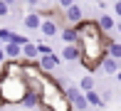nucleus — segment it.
I'll use <instances>...</instances> for the list:
<instances>
[{
  "instance_id": "f257e3e1",
  "label": "nucleus",
  "mask_w": 121,
  "mask_h": 111,
  "mask_svg": "<svg viewBox=\"0 0 121 111\" xmlns=\"http://www.w3.org/2000/svg\"><path fill=\"white\" fill-rule=\"evenodd\" d=\"M77 44H79V67L84 72H96L99 64H101V59L106 57V47H104V32L101 27L96 25V20H82L77 22Z\"/></svg>"
},
{
  "instance_id": "f03ea898",
  "label": "nucleus",
  "mask_w": 121,
  "mask_h": 111,
  "mask_svg": "<svg viewBox=\"0 0 121 111\" xmlns=\"http://www.w3.org/2000/svg\"><path fill=\"white\" fill-rule=\"evenodd\" d=\"M27 86L22 77H5L0 74V106H20Z\"/></svg>"
},
{
  "instance_id": "7ed1b4c3",
  "label": "nucleus",
  "mask_w": 121,
  "mask_h": 111,
  "mask_svg": "<svg viewBox=\"0 0 121 111\" xmlns=\"http://www.w3.org/2000/svg\"><path fill=\"white\" fill-rule=\"evenodd\" d=\"M64 94H67L69 106H72L74 111H86V109H89L86 96H84V91H82L79 86H64Z\"/></svg>"
},
{
  "instance_id": "20e7f679",
  "label": "nucleus",
  "mask_w": 121,
  "mask_h": 111,
  "mask_svg": "<svg viewBox=\"0 0 121 111\" xmlns=\"http://www.w3.org/2000/svg\"><path fill=\"white\" fill-rule=\"evenodd\" d=\"M59 62H62V59H59V54H42V57H37V67H40L42 72H54L59 67Z\"/></svg>"
},
{
  "instance_id": "39448f33",
  "label": "nucleus",
  "mask_w": 121,
  "mask_h": 111,
  "mask_svg": "<svg viewBox=\"0 0 121 111\" xmlns=\"http://www.w3.org/2000/svg\"><path fill=\"white\" fill-rule=\"evenodd\" d=\"M79 57H82L79 44H62V54H59V59H64V62H69V64H79Z\"/></svg>"
},
{
  "instance_id": "423d86ee",
  "label": "nucleus",
  "mask_w": 121,
  "mask_h": 111,
  "mask_svg": "<svg viewBox=\"0 0 121 111\" xmlns=\"http://www.w3.org/2000/svg\"><path fill=\"white\" fill-rule=\"evenodd\" d=\"M62 13H64V25H77V22L84 20V10H82L77 3L69 5L67 10H62Z\"/></svg>"
},
{
  "instance_id": "0eeeda50",
  "label": "nucleus",
  "mask_w": 121,
  "mask_h": 111,
  "mask_svg": "<svg viewBox=\"0 0 121 111\" xmlns=\"http://www.w3.org/2000/svg\"><path fill=\"white\" fill-rule=\"evenodd\" d=\"M64 25H59L57 20H52V17H42V25H40V32L45 37H54V35H59V30H62Z\"/></svg>"
},
{
  "instance_id": "6e6552de",
  "label": "nucleus",
  "mask_w": 121,
  "mask_h": 111,
  "mask_svg": "<svg viewBox=\"0 0 121 111\" xmlns=\"http://www.w3.org/2000/svg\"><path fill=\"white\" fill-rule=\"evenodd\" d=\"M59 37H62V44H77V27L74 25H64L62 30H59Z\"/></svg>"
},
{
  "instance_id": "1a4fd4ad",
  "label": "nucleus",
  "mask_w": 121,
  "mask_h": 111,
  "mask_svg": "<svg viewBox=\"0 0 121 111\" xmlns=\"http://www.w3.org/2000/svg\"><path fill=\"white\" fill-rule=\"evenodd\" d=\"M96 25L101 27V32H106V35H111V32H114V27H116V17H114V15H109V13H104L101 17L96 20Z\"/></svg>"
},
{
  "instance_id": "9d476101",
  "label": "nucleus",
  "mask_w": 121,
  "mask_h": 111,
  "mask_svg": "<svg viewBox=\"0 0 121 111\" xmlns=\"http://www.w3.org/2000/svg\"><path fill=\"white\" fill-rule=\"evenodd\" d=\"M99 69H101L104 74H116V72L121 69V62H119V59H114V57H104L101 64H99Z\"/></svg>"
},
{
  "instance_id": "9b49d317",
  "label": "nucleus",
  "mask_w": 121,
  "mask_h": 111,
  "mask_svg": "<svg viewBox=\"0 0 121 111\" xmlns=\"http://www.w3.org/2000/svg\"><path fill=\"white\" fill-rule=\"evenodd\" d=\"M3 52H5V59H22V47L15 42H5Z\"/></svg>"
},
{
  "instance_id": "f8f14e48",
  "label": "nucleus",
  "mask_w": 121,
  "mask_h": 111,
  "mask_svg": "<svg viewBox=\"0 0 121 111\" xmlns=\"http://www.w3.org/2000/svg\"><path fill=\"white\" fill-rule=\"evenodd\" d=\"M40 52H37V42H27L22 44V62H37Z\"/></svg>"
},
{
  "instance_id": "ddd939ff",
  "label": "nucleus",
  "mask_w": 121,
  "mask_h": 111,
  "mask_svg": "<svg viewBox=\"0 0 121 111\" xmlns=\"http://www.w3.org/2000/svg\"><path fill=\"white\" fill-rule=\"evenodd\" d=\"M22 25L27 27V30H40L42 15H40V13H27V15H22Z\"/></svg>"
},
{
  "instance_id": "4468645a",
  "label": "nucleus",
  "mask_w": 121,
  "mask_h": 111,
  "mask_svg": "<svg viewBox=\"0 0 121 111\" xmlns=\"http://www.w3.org/2000/svg\"><path fill=\"white\" fill-rule=\"evenodd\" d=\"M84 96H86V104H89V106H96V109H104V106H106V104H104V99H101V94H99L96 89L84 91Z\"/></svg>"
},
{
  "instance_id": "2eb2a0df",
  "label": "nucleus",
  "mask_w": 121,
  "mask_h": 111,
  "mask_svg": "<svg viewBox=\"0 0 121 111\" xmlns=\"http://www.w3.org/2000/svg\"><path fill=\"white\" fill-rule=\"evenodd\" d=\"M20 106H25V109H35V106H40V94H35V91H30V89H27Z\"/></svg>"
},
{
  "instance_id": "dca6fc26",
  "label": "nucleus",
  "mask_w": 121,
  "mask_h": 111,
  "mask_svg": "<svg viewBox=\"0 0 121 111\" xmlns=\"http://www.w3.org/2000/svg\"><path fill=\"white\" fill-rule=\"evenodd\" d=\"M106 57H114V59H119V62H121V42H119V40H114L111 44H109Z\"/></svg>"
},
{
  "instance_id": "f3484780",
  "label": "nucleus",
  "mask_w": 121,
  "mask_h": 111,
  "mask_svg": "<svg viewBox=\"0 0 121 111\" xmlns=\"http://www.w3.org/2000/svg\"><path fill=\"white\" fill-rule=\"evenodd\" d=\"M79 89H82V91H89V89H94V77H91V74H84V77L79 79Z\"/></svg>"
},
{
  "instance_id": "a211bd4d",
  "label": "nucleus",
  "mask_w": 121,
  "mask_h": 111,
  "mask_svg": "<svg viewBox=\"0 0 121 111\" xmlns=\"http://www.w3.org/2000/svg\"><path fill=\"white\" fill-rule=\"evenodd\" d=\"M13 40H15V32L8 30V27H0V42L5 44V42H13Z\"/></svg>"
},
{
  "instance_id": "6ab92c4d",
  "label": "nucleus",
  "mask_w": 121,
  "mask_h": 111,
  "mask_svg": "<svg viewBox=\"0 0 121 111\" xmlns=\"http://www.w3.org/2000/svg\"><path fill=\"white\" fill-rule=\"evenodd\" d=\"M37 52H40V57H42V54H52V47L45 44V42H40V44H37Z\"/></svg>"
},
{
  "instance_id": "aec40b11",
  "label": "nucleus",
  "mask_w": 121,
  "mask_h": 111,
  "mask_svg": "<svg viewBox=\"0 0 121 111\" xmlns=\"http://www.w3.org/2000/svg\"><path fill=\"white\" fill-rule=\"evenodd\" d=\"M69 5H74V0H57V8L59 10H67Z\"/></svg>"
},
{
  "instance_id": "412c9836",
  "label": "nucleus",
  "mask_w": 121,
  "mask_h": 111,
  "mask_svg": "<svg viewBox=\"0 0 121 111\" xmlns=\"http://www.w3.org/2000/svg\"><path fill=\"white\" fill-rule=\"evenodd\" d=\"M8 13H10V8L3 3V0H0V17H8Z\"/></svg>"
},
{
  "instance_id": "4be33fe9",
  "label": "nucleus",
  "mask_w": 121,
  "mask_h": 111,
  "mask_svg": "<svg viewBox=\"0 0 121 111\" xmlns=\"http://www.w3.org/2000/svg\"><path fill=\"white\" fill-rule=\"evenodd\" d=\"M114 15L121 17V0H114Z\"/></svg>"
},
{
  "instance_id": "5701e85b",
  "label": "nucleus",
  "mask_w": 121,
  "mask_h": 111,
  "mask_svg": "<svg viewBox=\"0 0 121 111\" xmlns=\"http://www.w3.org/2000/svg\"><path fill=\"white\" fill-rule=\"evenodd\" d=\"M25 5H30V8H40L42 0H25Z\"/></svg>"
},
{
  "instance_id": "b1692460",
  "label": "nucleus",
  "mask_w": 121,
  "mask_h": 111,
  "mask_svg": "<svg viewBox=\"0 0 121 111\" xmlns=\"http://www.w3.org/2000/svg\"><path fill=\"white\" fill-rule=\"evenodd\" d=\"M109 96H111V89H104V91H101V99H104V104L109 101Z\"/></svg>"
},
{
  "instance_id": "393cba45",
  "label": "nucleus",
  "mask_w": 121,
  "mask_h": 111,
  "mask_svg": "<svg viewBox=\"0 0 121 111\" xmlns=\"http://www.w3.org/2000/svg\"><path fill=\"white\" fill-rule=\"evenodd\" d=\"M5 5H8V8H15V5H17V0H3Z\"/></svg>"
},
{
  "instance_id": "a878e982",
  "label": "nucleus",
  "mask_w": 121,
  "mask_h": 111,
  "mask_svg": "<svg viewBox=\"0 0 121 111\" xmlns=\"http://www.w3.org/2000/svg\"><path fill=\"white\" fill-rule=\"evenodd\" d=\"M5 62V52H3V47H0V64Z\"/></svg>"
},
{
  "instance_id": "bb28decb",
  "label": "nucleus",
  "mask_w": 121,
  "mask_h": 111,
  "mask_svg": "<svg viewBox=\"0 0 121 111\" xmlns=\"http://www.w3.org/2000/svg\"><path fill=\"white\" fill-rule=\"evenodd\" d=\"M114 30L119 32V37H121V22H116V27H114Z\"/></svg>"
},
{
  "instance_id": "cd10ccee",
  "label": "nucleus",
  "mask_w": 121,
  "mask_h": 111,
  "mask_svg": "<svg viewBox=\"0 0 121 111\" xmlns=\"http://www.w3.org/2000/svg\"><path fill=\"white\" fill-rule=\"evenodd\" d=\"M0 111H10V109H8V106H0Z\"/></svg>"
},
{
  "instance_id": "c85d7f7f",
  "label": "nucleus",
  "mask_w": 121,
  "mask_h": 111,
  "mask_svg": "<svg viewBox=\"0 0 121 111\" xmlns=\"http://www.w3.org/2000/svg\"><path fill=\"white\" fill-rule=\"evenodd\" d=\"M0 47H3V42H0Z\"/></svg>"
},
{
  "instance_id": "c756f323",
  "label": "nucleus",
  "mask_w": 121,
  "mask_h": 111,
  "mask_svg": "<svg viewBox=\"0 0 121 111\" xmlns=\"http://www.w3.org/2000/svg\"><path fill=\"white\" fill-rule=\"evenodd\" d=\"M119 101H121V96H119Z\"/></svg>"
}]
</instances>
